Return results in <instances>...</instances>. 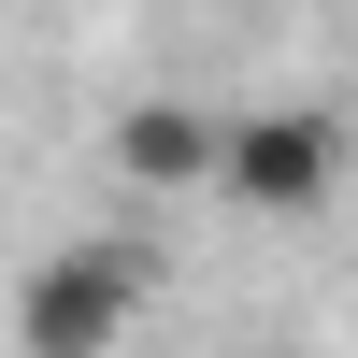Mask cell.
<instances>
[{"mask_svg":"<svg viewBox=\"0 0 358 358\" xmlns=\"http://www.w3.org/2000/svg\"><path fill=\"white\" fill-rule=\"evenodd\" d=\"M158 301V273H143V244H57L15 273V358H115L129 344V315Z\"/></svg>","mask_w":358,"mask_h":358,"instance_id":"6da1fadb","label":"cell"},{"mask_svg":"<svg viewBox=\"0 0 358 358\" xmlns=\"http://www.w3.org/2000/svg\"><path fill=\"white\" fill-rule=\"evenodd\" d=\"M215 201H244V215H330V201H344V129H330L315 101H258V115H229Z\"/></svg>","mask_w":358,"mask_h":358,"instance_id":"7a4b0ae2","label":"cell"},{"mask_svg":"<svg viewBox=\"0 0 358 358\" xmlns=\"http://www.w3.org/2000/svg\"><path fill=\"white\" fill-rule=\"evenodd\" d=\"M215 158H229V115H201V101H129L115 115V172H129L143 201L215 187Z\"/></svg>","mask_w":358,"mask_h":358,"instance_id":"3957f363","label":"cell"}]
</instances>
